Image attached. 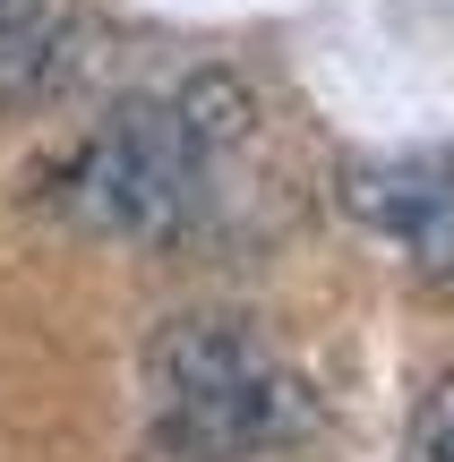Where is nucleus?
Here are the masks:
<instances>
[{"label": "nucleus", "instance_id": "nucleus-5", "mask_svg": "<svg viewBox=\"0 0 454 462\" xmlns=\"http://www.w3.org/2000/svg\"><path fill=\"white\" fill-rule=\"evenodd\" d=\"M26 17H43V0H0V34H9V26H26Z\"/></svg>", "mask_w": 454, "mask_h": 462}, {"label": "nucleus", "instance_id": "nucleus-3", "mask_svg": "<svg viewBox=\"0 0 454 462\" xmlns=\"http://www.w3.org/2000/svg\"><path fill=\"white\" fill-rule=\"evenodd\" d=\"M343 206H352L377 240L421 257L429 274H454V163H429V154L352 163L343 171Z\"/></svg>", "mask_w": 454, "mask_h": 462}, {"label": "nucleus", "instance_id": "nucleus-2", "mask_svg": "<svg viewBox=\"0 0 454 462\" xmlns=\"http://www.w3.org/2000/svg\"><path fill=\"white\" fill-rule=\"evenodd\" d=\"M206 120L189 103H146V112H120L95 146L69 163L60 206L69 223L112 231V240H163L189 223L206 189Z\"/></svg>", "mask_w": 454, "mask_h": 462}, {"label": "nucleus", "instance_id": "nucleus-1", "mask_svg": "<svg viewBox=\"0 0 454 462\" xmlns=\"http://www.w3.org/2000/svg\"><path fill=\"white\" fill-rule=\"evenodd\" d=\"M146 377L163 394V446L198 462H240L301 437L318 420V394L232 317H181L154 334Z\"/></svg>", "mask_w": 454, "mask_h": 462}, {"label": "nucleus", "instance_id": "nucleus-4", "mask_svg": "<svg viewBox=\"0 0 454 462\" xmlns=\"http://www.w3.org/2000/svg\"><path fill=\"white\" fill-rule=\"evenodd\" d=\"M412 462H454V377L429 385L421 420H412Z\"/></svg>", "mask_w": 454, "mask_h": 462}]
</instances>
